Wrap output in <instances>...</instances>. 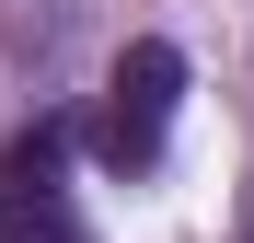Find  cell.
I'll list each match as a JSON object with an SVG mask.
<instances>
[{
	"instance_id": "1",
	"label": "cell",
	"mask_w": 254,
	"mask_h": 243,
	"mask_svg": "<svg viewBox=\"0 0 254 243\" xmlns=\"http://www.w3.org/2000/svg\"><path fill=\"white\" fill-rule=\"evenodd\" d=\"M174 93H185V47L139 35V47L116 58V104L93 116V151L116 162V174H150V162H162V116H174Z\"/></svg>"
},
{
	"instance_id": "3",
	"label": "cell",
	"mask_w": 254,
	"mask_h": 243,
	"mask_svg": "<svg viewBox=\"0 0 254 243\" xmlns=\"http://www.w3.org/2000/svg\"><path fill=\"white\" fill-rule=\"evenodd\" d=\"M0 243H81L69 197H0Z\"/></svg>"
},
{
	"instance_id": "2",
	"label": "cell",
	"mask_w": 254,
	"mask_h": 243,
	"mask_svg": "<svg viewBox=\"0 0 254 243\" xmlns=\"http://www.w3.org/2000/svg\"><path fill=\"white\" fill-rule=\"evenodd\" d=\"M58 162H69V128L35 116V128L0 139V197H58Z\"/></svg>"
}]
</instances>
